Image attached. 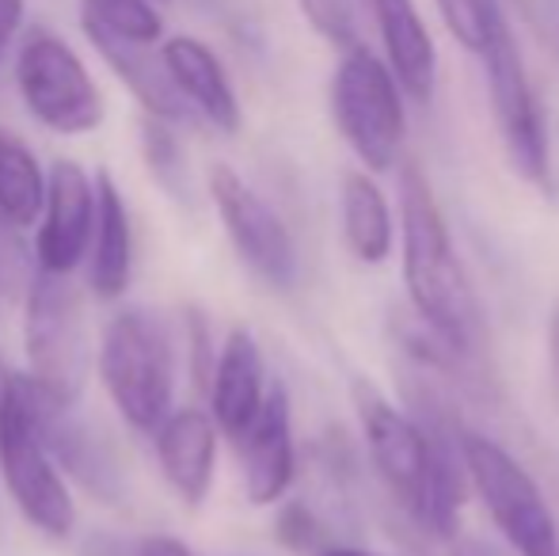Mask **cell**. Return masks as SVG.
I'll return each mask as SVG.
<instances>
[{"label":"cell","mask_w":559,"mask_h":556,"mask_svg":"<svg viewBox=\"0 0 559 556\" xmlns=\"http://www.w3.org/2000/svg\"><path fill=\"white\" fill-rule=\"evenodd\" d=\"M484 66H487V96H491L495 130H499L502 153H507L510 168L525 179V184L548 187L552 176V153H548V127L540 99L533 92V81L525 73L522 50H518L514 31L499 15L491 31V43L484 46Z\"/></svg>","instance_id":"cell-8"},{"label":"cell","mask_w":559,"mask_h":556,"mask_svg":"<svg viewBox=\"0 0 559 556\" xmlns=\"http://www.w3.org/2000/svg\"><path fill=\"white\" fill-rule=\"evenodd\" d=\"M187 343H191V351H194V386H206L210 381V358H217L214 351H210V324H206V317H202L199 309H191L187 312Z\"/></svg>","instance_id":"cell-28"},{"label":"cell","mask_w":559,"mask_h":556,"mask_svg":"<svg viewBox=\"0 0 559 556\" xmlns=\"http://www.w3.org/2000/svg\"><path fill=\"white\" fill-rule=\"evenodd\" d=\"M23 343H27V378L46 397L76 404L92 374L88 320L69 275L35 271L23 294Z\"/></svg>","instance_id":"cell-5"},{"label":"cell","mask_w":559,"mask_h":556,"mask_svg":"<svg viewBox=\"0 0 559 556\" xmlns=\"http://www.w3.org/2000/svg\"><path fill=\"white\" fill-rule=\"evenodd\" d=\"M456 453L468 484L476 488L479 504L487 507L491 522L502 530L518 556H559V527L548 507L545 492L530 476V469L507 453L499 442L461 430L456 435Z\"/></svg>","instance_id":"cell-6"},{"label":"cell","mask_w":559,"mask_h":556,"mask_svg":"<svg viewBox=\"0 0 559 556\" xmlns=\"http://www.w3.org/2000/svg\"><path fill=\"white\" fill-rule=\"evenodd\" d=\"M317 556H377V553H366V549H350V545H335V549H320Z\"/></svg>","instance_id":"cell-33"},{"label":"cell","mask_w":559,"mask_h":556,"mask_svg":"<svg viewBox=\"0 0 559 556\" xmlns=\"http://www.w3.org/2000/svg\"><path fill=\"white\" fill-rule=\"evenodd\" d=\"M31 404H35V427L50 450L53 465L66 469L96 499L118 504L122 499V465L115 458V446L92 423L76 416V404L53 401L35 381H31Z\"/></svg>","instance_id":"cell-12"},{"label":"cell","mask_w":559,"mask_h":556,"mask_svg":"<svg viewBox=\"0 0 559 556\" xmlns=\"http://www.w3.org/2000/svg\"><path fill=\"white\" fill-rule=\"evenodd\" d=\"M243 461V488L255 507L278 504L289 492L297 473L294 453V412H289L286 386H271L263 397V409L255 412L251 427L236 438Z\"/></svg>","instance_id":"cell-13"},{"label":"cell","mask_w":559,"mask_h":556,"mask_svg":"<svg viewBox=\"0 0 559 556\" xmlns=\"http://www.w3.org/2000/svg\"><path fill=\"white\" fill-rule=\"evenodd\" d=\"M366 4L381 31L389 73L396 76L400 92H407L415 104H427L438 84V50L423 15L415 12L412 0H366Z\"/></svg>","instance_id":"cell-17"},{"label":"cell","mask_w":559,"mask_h":556,"mask_svg":"<svg viewBox=\"0 0 559 556\" xmlns=\"http://www.w3.org/2000/svg\"><path fill=\"white\" fill-rule=\"evenodd\" d=\"M96 366L118 416L153 435L171 412V393H176V351L168 324L141 305L115 312L99 340Z\"/></svg>","instance_id":"cell-3"},{"label":"cell","mask_w":559,"mask_h":556,"mask_svg":"<svg viewBox=\"0 0 559 556\" xmlns=\"http://www.w3.org/2000/svg\"><path fill=\"white\" fill-rule=\"evenodd\" d=\"M305 20L312 23L320 38H328L338 50H354L361 46L358 27V0H297Z\"/></svg>","instance_id":"cell-26"},{"label":"cell","mask_w":559,"mask_h":556,"mask_svg":"<svg viewBox=\"0 0 559 556\" xmlns=\"http://www.w3.org/2000/svg\"><path fill=\"white\" fill-rule=\"evenodd\" d=\"M38 217H43L35 240L38 271L73 275L88 256L92 229H96V184L76 161H53Z\"/></svg>","instance_id":"cell-11"},{"label":"cell","mask_w":559,"mask_h":556,"mask_svg":"<svg viewBox=\"0 0 559 556\" xmlns=\"http://www.w3.org/2000/svg\"><path fill=\"white\" fill-rule=\"evenodd\" d=\"M343 240L354 260L381 263L392 252V214L381 187L361 171L343 179Z\"/></svg>","instance_id":"cell-20"},{"label":"cell","mask_w":559,"mask_h":556,"mask_svg":"<svg viewBox=\"0 0 559 556\" xmlns=\"http://www.w3.org/2000/svg\"><path fill=\"white\" fill-rule=\"evenodd\" d=\"M510 8L540 31H552L559 23V0H510Z\"/></svg>","instance_id":"cell-29"},{"label":"cell","mask_w":559,"mask_h":556,"mask_svg":"<svg viewBox=\"0 0 559 556\" xmlns=\"http://www.w3.org/2000/svg\"><path fill=\"white\" fill-rule=\"evenodd\" d=\"M548 355H552V374L559 386V301L552 305V317H548Z\"/></svg>","instance_id":"cell-32"},{"label":"cell","mask_w":559,"mask_h":556,"mask_svg":"<svg viewBox=\"0 0 559 556\" xmlns=\"http://www.w3.org/2000/svg\"><path fill=\"white\" fill-rule=\"evenodd\" d=\"M456 556H495V553H487L484 545H464V549L456 553Z\"/></svg>","instance_id":"cell-34"},{"label":"cell","mask_w":559,"mask_h":556,"mask_svg":"<svg viewBox=\"0 0 559 556\" xmlns=\"http://www.w3.org/2000/svg\"><path fill=\"white\" fill-rule=\"evenodd\" d=\"M46 202V176L38 156L15 134L0 130V217L27 229L38 222Z\"/></svg>","instance_id":"cell-21"},{"label":"cell","mask_w":559,"mask_h":556,"mask_svg":"<svg viewBox=\"0 0 559 556\" xmlns=\"http://www.w3.org/2000/svg\"><path fill=\"white\" fill-rule=\"evenodd\" d=\"M88 286L99 301H115L133 279V225L111 171L96 176V229L88 245Z\"/></svg>","instance_id":"cell-18"},{"label":"cell","mask_w":559,"mask_h":556,"mask_svg":"<svg viewBox=\"0 0 559 556\" xmlns=\"http://www.w3.org/2000/svg\"><path fill=\"white\" fill-rule=\"evenodd\" d=\"M160 58L171 84H176V92L187 99L191 111H199L222 134H236L240 130V99H236L225 66L217 61V54L206 43H199L191 35H176L164 43Z\"/></svg>","instance_id":"cell-16"},{"label":"cell","mask_w":559,"mask_h":556,"mask_svg":"<svg viewBox=\"0 0 559 556\" xmlns=\"http://www.w3.org/2000/svg\"><path fill=\"white\" fill-rule=\"evenodd\" d=\"M23 27V0H0V58Z\"/></svg>","instance_id":"cell-31"},{"label":"cell","mask_w":559,"mask_h":556,"mask_svg":"<svg viewBox=\"0 0 559 556\" xmlns=\"http://www.w3.org/2000/svg\"><path fill=\"white\" fill-rule=\"evenodd\" d=\"M81 23L84 31H96V35L145 46H153L164 31L153 0H81Z\"/></svg>","instance_id":"cell-22"},{"label":"cell","mask_w":559,"mask_h":556,"mask_svg":"<svg viewBox=\"0 0 559 556\" xmlns=\"http://www.w3.org/2000/svg\"><path fill=\"white\" fill-rule=\"evenodd\" d=\"M210 419L228 438H240L251 427L255 412L263 409L266 397V366L255 335L248 328H233L222 343V355L210 370Z\"/></svg>","instance_id":"cell-14"},{"label":"cell","mask_w":559,"mask_h":556,"mask_svg":"<svg viewBox=\"0 0 559 556\" xmlns=\"http://www.w3.org/2000/svg\"><path fill=\"white\" fill-rule=\"evenodd\" d=\"M84 35H88V43L104 54V61L115 69L118 81L138 96V104L148 111V119L183 122L187 115H191L187 99L179 96L168 69H164V58L153 54V46L126 43V38H111V35H96V31H84Z\"/></svg>","instance_id":"cell-19"},{"label":"cell","mask_w":559,"mask_h":556,"mask_svg":"<svg viewBox=\"0 0 559 556\" xmlns=\"http://www.w3.org/2000/svg\"><path fill=\"white\" fill-rule=\"evenodd\" d=\"M133 556H199V553L187 549V545L176 542V537L153 534V537H141V542L133 545Z\"/></svg>","instance_id":"cell-30"},{"label":"cell","mask_w":559,"mask_h":556,"mask_svg":"<svg viewBox=\"0 0 559 556\" xmlns=\"http://www.w3.org/2000/svg\"><path fill=\"white\" fill-rule=\"evenodd\" d=\"M210 194L225 222V233L240 260L274 289H289L297 279V248L286 222L271 210V202L248 187V179L228 164L210 168Z\"/></svg>","instance_id":"cell-10"},{"label":"cell","mask_w":559,"mask_h":556,"mask_svg":"<svg viewBox=\"0 0 559 556\" xmlns=\"http://www.w3.org/2000/svg\"><path fill=\"white\" fill-rule=\"evenodd\" d=\"M141 149H145L148 171L156 176V184L171 194V199H183V153H179V141L168 130V122L145 119L141 122Z\"/></svg>","instance_id":"cell-24"},{"label":"cell","mask_w":559,"mask_h":556,"mask_svg":"<svg viewBox=\"0 0 559 556\" xmlns=\"http://www.w3.org/2000/svg\"><path fill=\"white\" fill-rule=\"evenodd\" d=\"M449 35L472 54H484V46L491 43V31L499 23V4L495 0H438Z\"/></svg>","instance_id":"cell-23"},{"label":"cell","mask_w":559,"mask_h":556,"mask_svg":"<svg viewBox=\"0 0 559 556\" xmlns=\"http://www.w3.org/2000/svg\"><path fill=\"white\" fill-rule=\"evenodd\" d=\"M332 115L346 145L369 171H384L400 161L407 134L404 96L381 58L354 46L343 54L332 76Z\"/></svg>","instance_id":"cell-7"},{"label":"cell","mask_w":559,"mask_h":556,"mask_svg":"<svg viewBox=\"0 0 559 556\" xmlns=\"http://www.w3.org/2000/svg\"><path fill=\"white\" fill-rule=\"evenodd\" d=\"M400 229L407 297L438 340L453 351H468L476 340V301L438 194L419 161H404L400 168Z\"/></svg>","instance_id":"cell-2"},{"label":"cell","mask_w":559,"mask_h":556,"mask_svg":"<svg viewBox=\"0 0 559 556\" xmlns=\"http://www.w3.org/2000/svg\"><path fill=\"white\" fill-rule=\"evenodd\" d=\"M274 537H278L286 549L294 553H309L320 545V537H324V530H320V519L309 511L305 504H286L278 511V519H274Z\"/></svg>","instance_id":"cell-27"},{"label":"cell","mask_w":559,"mask_h":556,"mask_svg":"<svg viewBox=\"0 0 559 556\" xmlns=\"http://www.w3.org/2000/svg\"><path fill=\"white\" fill-rule=\"evenodd\" d=\"M35 252L23 245V229L0 217V305L20 301L35 279Z\"/></svg>","instance_id":"cell-25"},{"label":"cell","mask_w":559,"mask_h":556,"mask_svg":"<svg viewBox=\"0 0 559 556\" xmlns=\"http://www.w3.org/2000/svg\"><path fill=\"white\" fill-rule=\"evenodd\" d=\"M156 435V458L187 507H199L214 488L217 473V423L202 409H176L160 419Z\"/></svg>","instance_id":"cell-15"},{"label":"cell","mask_w":559,"mask_h":556,"mask_svg":"<svg viewBox=\"0 0 559 556\" xmlns=\"http://www.w3.org/2000/svg\"><path fill=\"white\" fill-rule=\"evenodd\" d=\"M350 397L358 409L361 435H366L369 461L384 488L430 534L453 537L461 527L464 481H468L456 446L445 450V438L438 430L407 419L366 378H354Z\"/></svg>","instance_id":"cell-1"},{"label":"cell","mask_w":559,"mask_h":556,"mask_svg":"<svg viewBox=\"0 0 559 556\" xmlns=\"http://www.w3.org/2000/svg\"><path fill=\"white\" fill-rule=\"evenodd\" d=\"M0 476L20 514L46 537H69L76 527V507L58 473L43 435L35 427L31 381L20 374L0 378Z\"/></svg>","instance_id":"cell-4"},{"label":"cell","mask_w":559,"mask_h":556,"mask_svg":"<svg viewBox=\"0 0 559 556\" xmlns=\"http://www.w3.org/2000/svg\"><path fill=\"white\" fill-rule=\"evenodd\" d=\"M15 88L46 130L81 138L104 122V96L84 61L50 31H31L15 58Z\"/></svg>","instance_id":"cell-9"}]
</instances>
